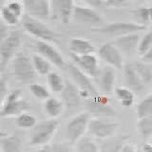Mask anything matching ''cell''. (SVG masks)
Instances as JSON below:
<instances>
[{"mask_svg": "<svg viewBox=\"0 0 152 152\" xmlns=\"http://www.w3.org/2000/svg\"><path fill=\"white\" fill-rule=\"evenodd\" d=\"M25 6L26 15L42 22H48L51 19L50 1L47 0H25L23 1Z\"/></svg>", "mask_w": 152, "mask_h": 152, "instance_id": "cell-10", "label": "cell"}, {"mask_svg": "<svg viewBox=\"0 0 152 152\" xmlns=\"http://www.w3.org/2000/svg\"><path fill=\"white\" fill-rule=\"evenodd\" d=\"M110 100L108 96L100 94L95 98H90L87 100L86 106L89 114H92L94 117H104L109 118L115 115V110L110 107Z\"/></svg>", "mask_w": 152, "mask_h": 152, "instance_id": "cell-11", "label": "cell"}, {"mask_svg": "<svg viewBox=\"0 0 152 152\" xmlns=\"http://www.w3.org/2000/svg\"><path fill=\"white\" fill-rule=\"evenodd\" d=\"M12 31H10V27L7 26L3 21L0 23V41L5 40L10 35Z\"/></svg>", "mask_w": 152, "mask_h": 152, "instance_id": "cell-41", "label": "cell"}, {"mask_svg": "<svg viewBox=\"0 0 152 152\" xmlns=\"http://www.w3.org/2000/svg\"><path fill=\"white\" fill-rule=\"evenodd\" d=\"M132 14L136 19V23L142 26L146 27V25L150 24L149 17V7H140L134 11H132Z\"/></svg>", "mask_w": 152, "mask_h": 152, "instance_id": "cell-35", "label": "cell"}, {"mask_svg": "<svg viewBox=\"0 0 152 152\" xmlns=\"http://www.w3.org/2000/svg\"><path fill=\"white\" fill-rule=\"evenodd\" d=\"M59 122L56 119H48L37 124L32 129L28 144L31 146H47L57 131Z\"/></svg>", "mask_w": 152, "mask_h": 152, "instance_id": "cell-4", "label": "cell"}, {"mask_svg": "<svg viewBox=\"0 0 152 152\" xmlns=\"http://www.w3.org/2000/svg\"><path fill=\"white\" fill-rule=\"evenodd\" d=\"M5 5L10 9V11L12 12L15 15L20 18L21 20L23 17L25 16V6H24V3L21 1H8L5 2Z\"/></svg>", "mask_w": 152, "mask_h": 152, "instance_id": "cell-37", "label": "cell"}, {"mask_svg": "<svg viewBox=\"0 0 152 152\" xmlns=\"http://www.w3.org/2000/svg\"><path fill=\"white\" fill-rule=\"evenodd\" d=\"M141 40L139 33H133L122 37H117L113 40V44L121 51L123 55L133 56L138 53V47Z\"/></svg>", "mask_w": 152, "mask_h": 152, "instance_id": "cell-17", "label": "cell"}, {"mask_svg": "<svg viewBox=\"0 0 152 152\" xmlns=\"http://www.w3.org/2000/svg\"><path fill=\"white\" fill-rule=\"evenodd\" d=\"M149 17H150V23L152 24V7H149Z\"/></svg>", "mask_w": 152, "mask_h": 152, "instance_id": "cell-45", "label": "cell"}, {"mask_svg": "<svg viewBox=\"0 0 152 152\" xmlns=\"http://www.w3.org/2000/svg\"><path fill=\"white\" fill-rule=\"evenodd\" d=\"M91 117L88 112H82L72 117L65 126V137L71 145H75L88 132Z\"/></svg>", "mask_w": 152, "mask_h": 152, "instance_id": "cell-5", "label": "cell"}, {"mask_svg": "<svg viewBox=\"0 0 152 152\" xmlns=\"http://www.w3.org/2000/svg\"><path fill=\"white\" fill-rule=\"evenodd\" d=\"M141 149L142 152H152V144H150V142H145Z\"/></svg>", "mask_w": 152, "mask_h": 152, "instance_id": "cell-44", "label": "cell"}, {"mask_svg": "<svg viewBox=\"0 0 152 152\" xmlns=\"http://www.w3.org/2000/svg\"><path fill=\"white\" fill-rule=\"evenodd\" d=\"M124 80L126 87L130 88L134 92H140L145 88V85L138 75L132 64H126L123 68Z\"/></svg>", "mask_w": 152, "mask_h": 152, "instance_id": "cell-20", "label": "cell"}, {"mask_svg": "<svg viewBox=\"0 0 152 152\" xmlns=\"http://www.w3.org/2000/svg\"><path fill=\"white\" fill-rule=\"evenodd\" d=\"M151 47H152V31H148L142 37H141L137 54L140 57H142L151 49Z\"/></svg>", "mask_w": 152, "mask_h": 152, "instance_id": "cell-36", "label": "cell"}, {"mask_svg": "<svg viewBox=\"0 0 152 152\" xmlns=\"http://www.w3.org/2000/svg\"><path fill=\"white\" fill-rule=\"evenodd\" d=\"M73 19L80 24H88V25H98L102 23L103 19L100 13L92 7L88 5H79L75 3Z\"/></svg>", "mask_w": 152, "mask_h": 152, "instance_id": "cell-16", "label": "cell"}, {"mask_svg": "<svg viewBox=\"0 0 152 152\" xmlns=\"http://www.w3.org/2000/svg\"><path fill=\"white\" fill-rule=\"evenodd\" d=\"M98 56L102 61L106 63L107 66H111L115 69H120L124 68L123 54L112 42L104 43L99 48Z\"/></svg>", "mask_w": 152, "mask_h": 152, "instance_id": "cell-12", "label": "cell"}, {"mask_svg": "<svg viewBox=\"0 0 152 152\" xmlns=\"http://www.w3.org/2000/svg\"><path fill=\"white\" fill-rule=\"evenodd\" d=\"M40 152H71L68 147L62 145H53L52 146H45Z\"/></svg>", "mask_w": 152, "mask_h": 152, "instance_id": "cell-40", "label": "cell"}, {"mask_svg": "<svg viewBox=\"0 0 152 152\" xmlns=\"http://www.w3.org/2000/svg\"><path fill=\"white\" fill-rule=\"evenodd\" d=\"M37 75H49L51 72V63L42 55L34 53L31 56Z\"/></svg>", "mask_w": 152, "mask_h": 152, "instance_id": "cell-27", "label": "cell"}, {"mask_svg": "<svg viewBox=\"0 0 152 152\" xmlns=\"http://www.w3.org/2000/svg\"><path fill=\"white\" fill-rule=\"evenodd\" d=\"M34 49L36 53L42 55L43 57L50 61L51 65H54L59 69H64L66 66V61L60 51L52 46L50 43L45 41H34Z\"/></svg>", "mask_w": 152, "mask_h": 152, "instance_id": "cell-15", "label": "cell"}, {"mask_svg": "<svg viewBox=\"0 0 152 152\" xmlns=\"http://www.w3.org/2000/svg\"><path fill=\"white\" fill-rule=\"evenodd\" d=\"M61 96L62 102L64 103L65 107H68L69 109L77 107L80 104L81 99H82L79 89L71 81H66L65 88L63 91L61 92Z\"/></svg>", "mask_w": 152, "mask_h": 152, "instance_id": "cell-19", "label": "cell"}, {"mask_svg": "<svg viewBox=\"0 0 152 152\" xmlns=\"http://www.w3.org/2000/svg\"><path fill=\"white\" fill-rule=\"evenodd\" d=\"M73 64H75L78 68L88 75L90 78L96 79L101 71L99 65V59L96 54L90 53L86 55H73L71 54Z\"/></svg>", "mask_w": 152, "mask_h": 152, "instance_id": "cell-14", "label": "cell"}, {"mask_svg": "<svg viewBox=\"0 0 152 152\" xmlns=\"http://www.w3.org/2000/svg\"><path fill=\"white\" fill-rule=\"evenodd\" d=\"M137 130L142 139H150L152 137V116L138 119Z\"/></svg>", "mask_w": 152, "mask_h": 152, "instance_id": "cell-30", "label": "cell"}, {"mask_svg": "<svg viewBox=\"0 0 152 152\" xmlns=\"http://www.w3.org/2000/svg\"><path fill=\"white\" fill-rule=\"evenodd\" d=\"M68 70L72 82L79 89L82 99L95 98L100 95L99 90L92 82V78L83 72L75 64H69Z\"/></svg>", "mask_w": 152, "mask_h": 152, "instance_id": "cell-3", "label": "cell"}, {"mask_svg": "<svg viewBox=\"0 0 152 152\" xmlns=\"http://www.w3.org/2000/svg\"><path fill=\"white\" fill-rule=\"evenodd\" d=\"M128 2L126 0H98V7H107V8H121L126 6Z\"/></svg>", "mask_w": 152, "mask_h": 152, "instance_id": "cell-38", "label": "cell"}, {"mask_svg": "<svg viewBox=\"0 0 152 152\" xmlns=\"http://www.w3.org/2000/svg\"><path fill=\"white\" fill-rule=\"evenodd\" d=\"M21 45V37L17 31H12L10 35L0 43V71L4 73L10 62L16 55V50Z\"/></svg>", "mask_w": 152, "mask_h": 152, "instance_id": "cell-8", "label": "cell"}, {"mask_svg": "<svg viewBox=\"0 0 152 152\" xmlns=\"http://www.w3.org/2000/svg\"><path fill=\"white\" fill-rule=\"evenodd\" d=\"M128 139V135H114L106 140L101 141L100 151L101 152H120L123 145L126 144Z\"/></svg>", "mask_w": 152, "mask_h": 152, "instance_id": "cell-23", "label": "cell"}, {"mask_svg": "<svg viewBox=\"0 0 152 152\" xmlns=\"http://www.w3.org/2000/svg\"><path fill=\"white\" fill-rule=\"evenodd\" d=\"M48 86L50 89L53 92H62L65 88L66 81H64L63 77L56 71H51V72L47 76Z\"/></svg>", "mask_w": 152, "mask_h": 152, "instance_id": "cell-31", "label": "cell"}, {"mask_svg": "<svg viewBox=\"0 0 152 152\" xmlns=\"http://www.w3.org/2000/svg\"><path fill=\"white\" fill-rule=\"evenodd\" d=\"M21 23L25 31L36 38V40L49 43L57 41V34L46 25V23L33 19L26 14L23 17Z\"/></svg>", "mask_w": 152, "mask_h": 152, "instance_id": "cell-7", "label": "cell"}, {"mask_svg": "<svg viewBox=\"0 0 152 152\" xmlns=\"http://www.w3.org/2000/svg\"><path fill=\"white\" fill-rule=\"evenodd\" d=\"M114 93L123 107H130L135 102V92L132 91L130 88H126V86L125 87H122V86L116 87L114 89Z\"/></svg>", "mask_w": 152, "mask_h": 152, "instance_id": "cell-25", "label": "cell"}, {"mask_svg": "<svg viewBox=\"0 0 152 152\" xmlns=\"http://www.w3.org/2000/svg\"><path fill=\"white\" fill-rule=\"evenodd\" d=\"M8 90V79L4 73L1 74V78H0V95H1V101L6 98V96L9 94Z\"/></svg>", "mask_w": 152, "mask_h": 152, "instance_id": "cell-39", "label": "cell"}, {"mask_svg": "<svg viewBox=\"0 0 152 152\" xmlns=\"http://www.w3.org/2000/svg\"><path fill=\"white\" fill-rule=\"evenodd\" d=\"M69 49L73 55L90 54L95 50L92 43L85 38H72L69 43Z\"/></svg>", "mask_w": 152, "mask_h": 152, "instance_id": "cell-22", "label": "cell"}, {"mask_svg": "<svg viewBox=\"0 0 152 152\" xmlns=\"http://www.w3.org/2000/svg\"><path fill=\"white\" fill-rule=\"evenodd\" d=\"M51 19L58 20L66 25L73 19V12L75 3L69 0H53L50 1Z\"/></svg>", "mask_w": 152, "mask_h": 152, "instance_id": "cell-13", "label": "cell"}, {"mask_svg": "<svg viewBox=\"0 0 152 152\" xmlns=\"http://www.w3.org/2000/svg\"><path fill=\"white\" fill-rule=\"evenodd\" d=\"M0 16H1V21H3L9 27H14L22 21L12 12L10 11V9L5 5V3L0 9Z\"/></svg>", "mask_w": 152, "mask_h": 152, "instance_id": "cell-33", "label": "cell"}, {"mask_svg": "<svg viewBox=\"0 0 152 152\" xmlns=\"http://www.w3.org/2000/svg\"><path fill=\"white\" fill-rule=\"evenodd\" d=\"M74 152H101L100 146L92 137L84 136L75 144Z\"/></svg>", "mask_w": 152, "mask_h": 152, "instance_id": "cell-26", "label": "cell"}, {"mask_svg": "<svg viewBox=\"0 0 152 152\" xmlns=\"http://www.w3.org/2000/svg\"><path fill=\"white\" fill-rule=\"evenodd\" d=\"M144 30H145V27L136 22H113L103 27L94 28L93 31L115 36L117 38L133 34V33H138Z\"/></svg>", "mask_w": 152, "mask_h": 152, "instance_id": "cell-9", "label": "cell"}, {"mask_svg": "<svg viewBox=\"0 0 152 152\" xmlns=\"http://www.w3.org/2000/svg\"><path fill=\"white\" fill-rule=\"evenodd\" d=\"M96 79L98 80L99 88L104 95L109 96L114 91L116 79L115 69L106 65L101 69V71Z\"/></svg>", "mask_w": 152, "mask_h": 152, "instance_id": "cell-18", "label": "cell"}, {"mask_svg": "<svg viewBox=\"0 0 152 152\" xmlns=\"http://www.w3.org/2000/svg\"><path fill=\"white\" fill-rule=\"evenodd\" d=\"M141 61L144 62V63L152 65V47H151V49L148 51H147L145 55H142L141 57Z\"/></svg>", "mask_w": 152, "mask_h": 152, "instance_id": "cell-42", "label": "cell"}, {"mask_svg": "<svg viewBox=\"0 0 152 152\" xmlns=\"http://www.w3.org/2000/svg\"><path fill=\"white\" fill-rule=\"evenodd\" d=\"M136 113L138 119L152 116V94L147 95L138 104Z\"/></svg>", "mask_w": 152, "mask_h": 152, "instance_id": "cell-32", "label": "cell"}, {"mask_svg": "<svg viewBox=\"0 0 152 152\" xmlns=\"http://www.w3.org/2000/svg\"><path fill=\"white\" fill-rule=\"evenodd\" d=\"M37 118L31 113L23 112L15 119V125L21 129H33L37 126Z\"/></svg>", "mask_w": 152, "mask_h": 152, "instance_id": "cell-28", "label": "cell"}, {"mask_svg": "<svg viewBox=\"0 0 152 152\" xmlns=\"http://www.w3.org/2000/svg\"><path fill=\"white\" fill-rule=\"evenodd\" d=\"M136 151L137 149L135 148V146L129 144V142H126L120 150V152H136Z\"/></svg>", "mask_w": 152, "mask_h": 152, "instance_id": "cell-43", "label": "cell"}, {"mask_svg": "<svg viewBox=\"0 0 152 152\" xmlns=\"http://www.w3.org/2000/svg\"><path fill=\"white\" fill-rule=\"evenodd\" d=\"M132 65L142 81L145 83V85L152 82V65L144 63L142 61L136 62V63Z\"/></svg>", "mask_w": 152, "mask_h": 152, "instance_id": "cell-29", "label": "cell"}, {"mask_svg": "<svg viewBox=\"0 0 152 152\" xmlns=\"http://www.w3.org/2000/svg\"><path fill=\"white\" fill-rule=\"evenodd\" d=\"M31 107V103L22 97L21 89H12L1 102L0 116L2 118L18 116Z\"/></svg>", "mask_w": 152, "mask_h": 152, "instance_id": "cell-2", "label": "cell"}, {"mask_svg": "<svg viewBox=\"0 0 152 152\" xmlns=\"http://www.w3.org/2000/svg\"><path fill=\"white\" fill-rule=\"evenodd\" d=\"M0 146L2 152H21L23 147L22 138L19 134H1Z\"/></svg>", "mask_w": 152, "mask_h": 152, "instance_id": "cell-21", "label": "cell"}, {"mask_svg": "<svg viewBox=\"0 0 152 152\" xmlns=\"http://www.w3.org/2000/svg\"><path fill=\"white\" fill-rule=\"evenodd\" d=\"M64 109V103L56 97L50 96L44 103V111L50 119H57L62 115Z\"/></svg>", "mask_w": 152, "mask_h": 152, "instance_id": "cell-24", "label": "cell"}, {"mask_svg": "<svg viewBox=\"0 0 152 152\" xmlns=\"http://www.w3.org/2000/svg\"><path fill=\"white\" fill-rule=\"evenodd\" d=\"M12 73L22 84H32L36 78V71L32 58L25 52H17L11 62Z\"/></svg>", "mask_w": 152, "mask_h": 152, "instance_id": "cell-1", "label": "cell"}, {"mask_svg": "<svg viewBox=\"0 0 152 152\" xmlns=\"http://www.w3.org/2000/svg\"><path fill=\"white\" fill-rule=\"evenodd\" d=\"M30 90L33 96L38 100H41V101H46V100H48L50 97L49 88L42 84H38V83L31 84Z\"/></svg>", "mask_w": 152, "mask_h": 152, "instance_id": "cell-34", "label": "cell"}, {"mask_svg": "<svg viewBox=\"0 0 152 152\" xmlns=\"http://www.w3.org/2000/svg\"><path fill=\"white\" fill-rule=\"evenodd\" d=\"M136 152H142V149H141V148H138Z\"/></svg>", "mask_w": 152, "mask_h": 152, "instance_id": "cell-46", "label": "cell"}, {"mask_svg": "<svg viewBox=\"0 0 152 152\" xmlns=\"http://www.w3.org/2000/svg\"><path fill=\"white\" fill-rule=\"evenodd\" d=\"M119 127L120 124L109 118L92 117L89 121L88 132L93 139L103 141L115 135Z\"/></svg>", "mask_w": 152, "mask_h": 152, "instance_id": "cell-6", "label": "cell"}]
</instances>
